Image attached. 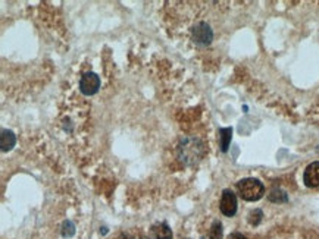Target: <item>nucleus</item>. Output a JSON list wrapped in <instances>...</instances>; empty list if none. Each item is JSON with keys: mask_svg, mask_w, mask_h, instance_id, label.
Returning a JSON list of instances; mask_svg holds the SVG:
<instances>
[{"mask_svg": "<svg viewBox=\"0 0 319 239\" xmlns=\"http://www.w3.org/2000/svg\"><path fill=\"white\" fill-rule=\"evenodd\" d=\"M238 194L244 201H257L265 194V186L259 179L246 178L237 182Z\"/></svg>", "mask_w": 319, "mask_h": 239, "instance_id": "1", "label": "nucleus"}, {"mask_svg": "<svg viewBox=\"0 0 319 239\" xmlns=\"http://www.w3.org/2000/svg\"><path fill=\"white\" fill-rule=\"evenodd\" d=\"M178 150H180V159L187 164L197 163L203 156V144L194 138L183 139Z\"/></svg>", "mask_w": 319, "mask_h": 239, "instance_id": "2", "label": "nucleus"}, {"mask_svg": "<svg viewBox=\"0 0 319 239\" xmlns=\"http://www.w3.org/2000/svg\"><path fill=\"white\" fill-rule=\"evenodd\" d=\"M191 38H193L194 44H197L200 47H206L212 43V40H214V31H212L209 24L197 22L191 28Z\"/></svg>", "mask_w": 319, "mask_h": 239, "instance_id": "3", "label": "nucleus"}, {"mask_svg": "<svg viewBox=\"0 0 319 239\" xmlns=\"http://www.w3.org/2000/svg\"><path fill=\"white\" fill-rule=\"evenodd\" d=\"M100 88V78L94 72H87L81 76L80 81V91L84 95H93Z\"/></svg>", "mask_w": 319, "mask_h": 239, "instance_id": "4", "label": "nucleus"}, {"mask_svg": "<svg viewBox=\"0 0 319 239\" xmlns=\"http://www.w3.org/2000/svg\"><path fill=\"white\" fill-rule=\"evenodd\" d=\"M219 209H221L222 214H225L227 217H233L237 213V197L233 191L224 189Z\"/></svg>", "mask_w": 319, "mask_h": 239, "instance_id": "5", "label": "nucleus"}, {"mask_svg": "<svg viewBox=\"0 0 319 239\" xmlns=\"http://www.w3.org/2000/svg\"><path fill=\"white\" fill-rule=\"evenodd\" d=\"M303 182L309 188L319 186V162H313L306 167L303 173Z\"/></svg>", "mask_w": 319, "mask_h": 239, "instance_id": "6", "label": "nucleus"}, {"mask_svg": "<svg viewBox=\"0 0 319 239\" xmlns=\"http://www.w3.org/2000/svg\"><path fill=\"white\" fill-rule=\"evenodd\" d=\"M17 144V136L12 131L9 129H2V135H0V147H2V151H11Z\"/></svg>", "mask_w": 319, "mask_h": 239, "instance_id": "7", "label": "nucleus"}, {"mask_svg": "<svg viewBox=\"0 0 319 239\" xmlns=\"http://www.w3.org/2000/svg\"><path fill=\"white\" fill-rule=\"evenodd\" d=\"M233 138V128H221L219 129V147L222 153H227L231 144Z\"/></svg>", "mask_w": 319, "mask_h": 239, "instance_id": "8", "label": "nucleus"}, {"mask_svg": "<svg viewBox=\"0 0 319 239\" xmlns=\"http://www.w3.org/2000/svg\"><path fill=\"white\" fill-rule=\"evenodd\" d=\"M153 233L156 239H172V230L167 223H159L153 226Z\"/></svg>", "mask_w": 319, "mask_h": 239, "instance_id": "9", "label": "nucleus"}, {"mask_svg": "<svg viewBox=\"0 0 319 239\" xmlns=\"http://www.w3.org/2000/svg\"><path fill=\"white\" fill-rule=\"evenodd\" d=\"M209 239H222V223L219 220H215L210 226Z\"/></svg>", "mask_w": 319, "mask_h": 239, "instance_id": "10", "label": "nucleus"}, {"mask_svg": "<svg viewBox=\"0 0 319 239\" xmlns=\"http://www.w3.org/2000/svg\"><path fill=\"white\" fill-rule=\"evenodd\" d=\"M269 200H271L272 203H287V201H288V197H287V194L284 193V191H281V189H274L272 193L269 194Z\"/></svg>", "mask_w": 319, "mask_h": 239, "instance_id": "11", "label": "nucleus"}, {"mask_svg": "<svg viewBox=\"0 0 319 239\" xmlns=\"http://www.w3.org/2000/svg\"><path fill=\"white\" fill-rule=\"evenodd\" d=\"M262 217H263V213L262 210L256 209V210H252L250 214H249V223L253 224V226H257L260 222H262Z\"/></svg>", "mask_w": 319, "mask_h": 239, "instance_id": "12", "label": "nucleus"}, {"mask_svg": "<svg viewBox=\"0 0 319 239\" xmlns=\"http://www.w3.org/2000/svg\"><path fill=\"white\" fill-rule=\"evenodd\" d=\"M74 233H75V226H74V223L69 222V220H67V222L64 223V226H62V235L67 236V238H69V236H72Z\"/></svg>", "mask_w": 319, "mask_h": 239, "instance_id": "13", "label": "nucleus"}, {"mask_svg": "<svg viewBox=\"0 0 319 239\" xmlns=\"http://www.w3.org/2000/svg\"><path fill=\"white\" fill-rule=\"evenodd\" d=\"M228 239H247V238L244 235H241V233H233V235H230Z\"/></svg>", "mask_w": 319, "mask_h": 239, "instance_id": "14", "label": "nucleus"}, {"mask_svg": "<svg viewBox=\"0 0 319 239\" xmlns=\"http://www.w3.org/2000/svg\"><path fill=\"white\" fill-rule=\"evenodd\" d=\"M316 151H318V153H319V146H318V147H316Z\"/></svg>", "mask_w": 319, "mask_h": 239, "instance_id": "15", "label": "nucleus"}, {"mask_svg": "<svg viewBox=\"0 0 319 239\" xmlns=\"http://www.w3.org/2000/svg\"><path fill=\"white\" fill-rule=\"evenodd\" d=\"M141 239H147V238H141Z\"/></svg>", "mask_w": 319, "mask_h": 239, "instance_id": "16", "label": "nucleus"}]
</instances>
